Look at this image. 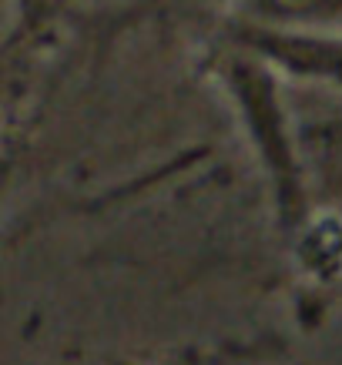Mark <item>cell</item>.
Returning <instances> with one entry per match:
<instances>
[{
  "label": "cell",
  "instance_id": "cell-1",
  "mask_svg": "<svg viewBox=\"0 0 342 365\" xmlns=\"http://www.w3.org/2000/svg\"><path fill=\"white\" fill-rule=\"evenodd\" d=\"M175 365H195V359H188V362H175Z\"/></svg>",
  "mask_w": 342,
  "mask_h": 365
}]
</instances>
